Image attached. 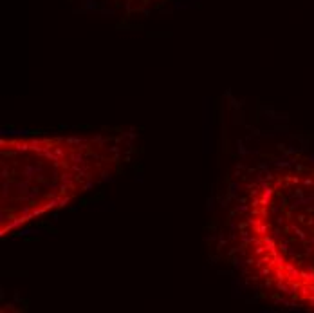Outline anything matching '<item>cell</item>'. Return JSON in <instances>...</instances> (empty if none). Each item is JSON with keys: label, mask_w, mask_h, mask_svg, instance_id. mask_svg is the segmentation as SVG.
Returning <instances> with one entry per match:
<instances>
[{"label": "cell", "mask_w": 314, "mask_h": 313, "mask_svg": "<svg viewBox=\"0 0 314 313\" xmlns=\"http://www.w3.org/2000/svg\"><path fill=\"white\" fill-rule=\"evenodd\" d=\"M229 252L258 292L314 310V165L249 168L231 192Z\"/></svg>", "instance_id": "cell-1"}, {"label": "cell", "mask_w": 314, "mask_h": 313, "mask_svg": "<svg viewBox=\"0 0 314 313\" xmlns=\"http://www.w3.org/2000/svg\"><path fill=\"white\" fill-rule=\"evenodd\" d=\"M135 134H9L0 138V233L56 212L117 174Z\"/></svg>", "instance_id": "cell-2"}]
</instances>
